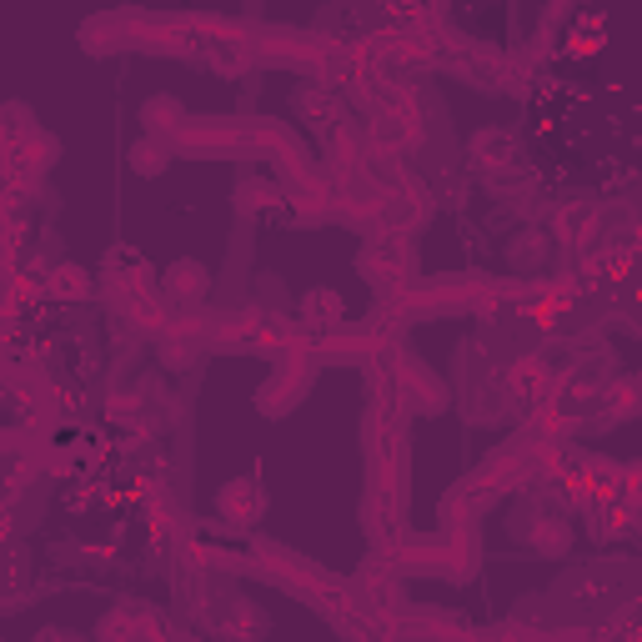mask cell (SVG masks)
Listing matches in <instances>:
<instances>
[{
	"instance_id": "cell-3",
	"label": "cell",
	"mask_w": 642,
	"mask_h": 642,
	"mask_svg": "<svg viewBox=\"0 0 642 642\" xmlns=\"http://www.w3.org/2000/svg\"><path fill=\"white\" fill-rule=\"evenodd\" d=\"M176 116H181V106H176L171 96H156V101H146V111H141V121H146L151 131H176V126H181Z\"/></svg>"
},
{
	"instance_id": "cell-2",
	"label": "cell",
	"mask_w": 642,
	"mask_h": 642,
	"mask_svg": "<svg viewBox=\"0 0 642 642\" xmlns=\"http://www.w3.org/2000/svg\"><path fill=\"white\" fill-rule=\"evenodd\" d=\"M166 286H171L176 296H201V291H206V266H196V261H176V266H171V276H166Z\"/></svg>"
},
{
	"instance_id": "cell-1",
	"label": "cell",
	"mask_w": 642,
	"mask_h": 642,
	"mask_svg": "<svg viewBox=\"0 0 642 642\" xmlns=\"http://www.w3.org/2000/svg\"><path fill=\"white\" fill-rule=\"evenodd\" d=\"M166 166H171V151H166L156 136H146V141L131 146V171H136V176H161Z\"/></svg>"
}]
</instances>
